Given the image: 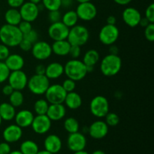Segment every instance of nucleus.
I'll return each mask as SVG.
<instances>
[{"label": "nucleus", "mask_w": 154, "mask_h": 154, "mask_svg": "<svg viewBox=\"0 0 154 154\" xmlns=\"http://www.w3.org/2000/svg\"><path fill=\"white\" fill-rule=\"evenodd\" d=\"M119 49L117 46L112 45L110 46L109 48V53L111 54H116V55H118Z\"/></svg>", "instance_id": "52"}, {"label": "nucleus", "mask_w": 154, "mask_h": 154, "mask_svg": "<svg viewBox=\"0 0 154 154\" xmlns=\"http://www.w3.org/2000/svg\"><path fill=\"white\" fill-rule=\"evenodd\" d=\"M31 52L33 57L40 61L48 60L53 54L51 45L45 41H38L33 44Z\"/></svg>", "instance_id": "9"}, {"label": "nucleus", "mask_w": 154, "mask_h": 154, "mask_svg": "<svg viewBox=\"0 0 154 154\" xmlns=\"http://www.w3.org/2000/svg\"><path fill=\"white\" fill-rule=\"evenodd\" d=\"M72 0H62V6H64V7H69L72 4Z\"/></svg>", "instance_id": "54"}, {"label": "nucleus", "mask_w": 154, "mask_h": 154, "mask_svg": "<svg viewBox=\"0 0 154 154\" xmlns=\"http://www.w3.org/2000/svg\"><path fill=\"white\" fill-rule=\"evenodd\" d=\"M9 154H23L20 150H14V151H11Z\"/></svg>", "instance_id": "59"}, {"label": "nucleus", "mask_w": 154, "mask_h": 154, "mask_svg": "<svg viewBox=\"0 0 154 154\" xmlns=\"http://www.w3.org/2000/svg\"><path fill=\"white\" fill-rule=\"evenodd\" d=\"M23 38V35L17 26L4 24L0 28V41L8 48H14L19 45Z\"/></svg>", "instance_id": "1"}, {"label": "nucleus", "mask_w": 154, "mask_h": 154, "mask_svg": "<svg viewBox=\"0 0 154 154\" xmlns=\"http://www.w3.org/2000/svg\"><path fill=\"white\" fill-rule=\"evenodd\" d=\"M7 2L12 8H20L25 2V0H7Z\"/></svg>", "instance_id": "46"}, {"label": "nucleus", "mask_w": 154, "mask_h": 154, "mask_svg": "<svg viewBox=\"0 0 154 154\" xmlns=\"http://www.w3.org/2000/svg\"><path fill=\"white\" fill-rule=\"evenodd\" d=\"M144 17L150 23H154V4L151 3L147 6L145 10V17Z\"/></svg>", "instance_id": "42"}, {"label": "nucleus", "mask_w": 154, "mask_h": 154, "mask_svg": "<svg viewBox=\"0 0 154 154\" xmlns=\"http://www.w3.org/2000/svg\"><path fill=\"white\" fill-rule=\"evenodd\" d=\"M2 120L1 117H0V126H1V125H2Z\"/></svg>", "instance_id": "61"}, {"label": "nucleus", "mask_w": 154, "mask_h": 154, "mask_svg": "<svg viewBox=\"0 0 154 154\" xmlns=\"http://www.w3.org/2000/svg\"><path fill=\"white\" fill-rule=\"evenodd\" d=\"M87 146L85 135L79 132L71 133L67 138V147L71 151L78 152L84 150Z\"/></svg>", "instance_id": "13"}, {"label": "nucleus", "mask_w": 154, "mask_h": 154, "mask_svg": "<svg viewBox=\"0 0 154 154\" xmlns=\"http://www.w3.org/2000/svg\"><path fill=\"white\" fill-rule=\"evenodd\" d=\"M109 126L103 120H96L90 125L88 129L90 136L94 139H102L108 135Z\"/></svg>", "instance_id": "16"}, {"label": "nucleus", "mask_w": 154, "mask_h": 154, "mask_svg": "<svg viewBox=\"0 0 154 154\" xmlns=\"http://www.w3.org/2000/svg\"><path fill=\"white\" fill-rule=\"evenodd\" d=\"M76 13L78 19L83 21H91L97 15V8L91 2L79 3L76 8Z\"/></svg>", "instance_id": "10"}, {"label": "nucleus", "mask_w": 154, "mask_h": 154, "mask_svg": "<svg viewBox=\"0 0 154 154\" xmlns=\"http://www.w3.org/2000/svg\"><path fill=\"white\" fill-rule=\"evenodd\" d=\"M87 66L83 61L78 59L69 60L64 66V74L68 78L75 81H80L84 79L87 75Z\"/></svg>", "instance_id": "2"}, {"label": "nucleus", "mask_w": 154, "mask_h": 154, "mask_svg": "<svg viewBox=\"0 0 154 154\" xmlns=\"http://www.w3.org/2000/svg\"><path fill=\"white\" fill-rule=\"evenodd\" d=\"M8 81V84L14 89V90L22 91L27 87L28 77L23 71H13L10 72Z\"/></svg>", "instance_id": "11"}, {"label": "nucleus", "mask_w": 154, "mask_h": 154, "mask_svg": "<svg viewBox=\"0 0 154 154\" xmlns=\"http://www.w3.org/2000/svg\"><path fill=\"white\" fill-rule=\"evenodd\" d=\"M61 18L62 14L60 13V10L49 11V14H48V20H49V21L51 23L61 21Z\"/></svg>", "instance_id": "41"}, {"label": "nucleus", "mask_w": 154, "mask_h": 154, "mask_svg": "<svg viewBox=\"0 0 154 154\" xmlns=\"http://www.w3.org/2000/svg\"><path fill=\"white\" fill-rule=\"evenodd\" d=\"M23 38L31 42L32 44H34L38 41V32L35 30L32 29L31 31L23 35Z\"/></svg>", "instance_id": "39"}, {"label": "nucleus", "mask_w": 154, "mask_h": 154, "mask_svg": "<svg viewBox=\"0 0 154 154\" xmlns=\"http://www.w3.org/2000/svg\"><path fill=\"white\" fill-rule=\"evenodd\" d=\"M42 0H29V2H32L36 5H38L39 3L42 2Z\"/></svg>", "instance_id": "57"}, {"label": "nucleus", "mask_w": 154, "mask_h": 154, "mask_svg": "<svg viewBox=\"0 0 154 154\" xmlns=\"http://www.w3.org/2000/svg\"><path fill=\"white\" fill-rule=\"evenodd\" d=\"M52 126V121L46 115H37L34 117L31 127L34 132L38 135H44L49 132Z\"/></svg>", "instance_id": "15"}, {"label": "nucleus", "mask_w": 154, "mask_h": 154, "mask_svg": "<svg viewBox=\"0 0 154 154\" xmlns=\"http://www.w3.org/2000/svg\"><path fill=\"white\" fill-rule=\"evenodd\" d=\"M64 74V66L58 62H54L46 66L45 75L49 80L60 78Z\"/></svg>", "instance_id": "22"}, {"label": "nucleus", "mask_w": 154, "mask_h": 154, "mask_svg": "<svg viewBox=\"0 0 154 154\" xmlns=\"http://www.w3.org/2000/svg\"><path fill=\"white\" fill-rule=\"evenodd\" d=\"M11 151V149L9 143L6 141L0 143V154H9Z\"/></svg>", "instance_id": "47"}, {"label": "nucleus", "mask_w": 154, "mask_h": 154, "mask_svg": "<svg viewBox=\"0 0 154 154\" xmlns=\"http://www.w3.org/2000/svg\"><path fill=\"white\" fill-rule=\"evenodd\" d=\"M81 48L78 45H71L70 51H69V55L72 59H78L81 56Z\"/></svg>", "instance_id": "43"}, {"label": "nucleus", "mask_w": 154, "mask_h": 154, "mask_svg": "<svg viewBox=\"0 0 154 154\" xmlns=\"http://www.w3.org/2000/svg\"><path fill=\"white\" fill-rule=\"evenodd\" d=\"M36 154H53V153H50V152L47 151V150H39V151Z\"/></svg>", "instance_id": "56"}, {"label": "nucleus", "mask_w": 154, "mask_h": 154, "mask_svg": "<svg viewBox=\"0 0 154 154\" xmlns=\"http://www.w3.org/2000/svg\"><path fill=\"white\" fill-rule=\"evenodd\" d=\"M99 60H100V55L96 50H89L85 53L83 58V63L87 66L88 73L93 72L95 66L99 63Z\"/></svg>", "instance_id": "23"}, {"label": "nucleus", "mask_w": 154, "mask_h": 154, "mask_svg": "<svg viewBox=\"0 0 154 154\" xmlns=\"http://www.w3.org/2000/svg\"><path fill=\"white\" fill-rule=\"evenodd\" d=\"M11 71L7 67L4 61H0V84L4 83L8 78Z\"/></svg>", "instance_id": "36"}, {"label": "nucleus", "mask_w": 154, "mask_h": 154, "mask_svg": "<svg viewBox=\"0 0 154 154\" xmlns=\"http://www.w3.org/2000/svg\"><path fill=\"white\" fill-rule=\"evenodd\" d=\"M16 115V108L8 102H3L0 105V117L5 121H11Z\"/></svg>", "instance_id": "27"}, {"label": "nucleus", "mask_w": 154, "mask_h": 154, "mask_svg": "<svg viewBox=\"0 0 154 154\" xmlns=\"http://www.w3.org/2000/svg\"><path fill=\"white\" fill-rule=\"evenodd\" d=\"M90 38V32L88 29L83 25H75L69 29L67 41L71 45L83 46L87 43Z\"/></svg>", "instance_id": "4"}, {"label": "nucleus", "mask_w": 154, "mask_h": 154, "mask_svg": "<svg viewBox=\"0 0 154 154\" xmlns=\"http://www.w3.org/2000/svg\"><path fill=\"white\" fill-rule=\"evenodd\" d=\"M76 1L79 3H84V2H91V0H76Z\"/></svg>", "instance_id": "60"}, {"label": "nucleus", "mask_w": 154, "mask_h": 154, "mask_svg": "<svg viewBox=\"0 0 154 154\" xmlns=\"http://www.w3.org/2000/svg\"><path fill=\"white\" fill-rule=\"evenodd\" d=\"M4 62L11 72L22 70L25 65L23 57L17 54H10Z\"/></svg>", "instance_id": "24"}, {"label": "nucleus", "mask_w": 154, "mask_h": 154, "mask_svg": "<svg viewBox=\"0 0 154 154\" xmlns=\"http://www.w3.org/2000/svg\"><path fill=\"white\" fill-rule=\"evenodd\" d=\"M50 104L45 99H39L34 103V111L37 115H44L47 114Z\"/></svg>", "instance_id": "33"}, {"label": "nucleus", "mask_w": 154, "mask_h": 154, "mask_svg": "<svg viewBox=\"0 0 154 154\" xmlns=\"http://www.w3.org/2000/svg\"><path fill=\"white\" fill-rule=\"evenodd\" d=\"M42 2L43 7L49 11L60 10L62 7V0H42Z\"/></svg>", "instance_id": "34"}, {"label": "nucleus", "mask_w": 154, "mask_h": 154, "mask_svg": "<svg viewBox=\"0 0 154 154\" xmlns=\"http://www.w3.org/2000/svg\"><path fill=\"white\" fill-rule=\"evenodd\" d=\"M69 32V28L66 26L62 21L51 23L48 30V35L54 42L66 40Z\"/></svg>", "instance_id": "12"}, {"label": "nucleus", "mask_w": 154, "mask_h": 154, "mask_svg": "<svg viewBox=\"0 0 154 154\" xmlns=\"http://www.w3.org/2000/svg\"><path fill=\"white\" fill-rule=\"evenodd\" d=\"M105 122L108 126H117L120 123V117L116 113L108 112L105 117Z\"/></svg>", "instance_id": "35"}, {"label": "nucleus", "mask_w": 154, "mask_h": 154, "mask_svg": "<svg viewBox=\"0 0 154 154\" xmlns=\"http://www.w3.org/2000/svg\"><path fill=\"white\" fill-rule=\"evenodd\" d=\"M122 60L118 55L109 54L105 56L100 63V70L105 77H114L120 72Z\"/></svg>", "instance_id": "3"}, {"label": "nucleus", "mask_w": 154, "mask_h": 154, "mask_svg": "<svg viewBox=\"0 0 154 154\" xmlns=\"http://www.w3.org/2000/svg\"><path fill=\"white\" fill-rule=\"evenodd\" d=\"M5 20L7 24L13 26H18L22 21L20 11L17 8H9L5 14Z\"/></svg>", "instance_id": "28"}, {"label": "nucleus", "mask_w": 154, "mask_h": 154, "mask_svg": "<svg viewBox=\"0 0 154 154\" xmlns=\"http://www.w3.org/2000/svg\"><path fill=\"white\" fill-rule=\"evenodd\" d=\"M14 91V89L11 87L9 84H7V85L4 86L2 88V93L3 95L6 96H9Z\"/></svg>", "instance_id": "48"}, {"label": "nucleus", "mask_w": 154, "mask_h": 154, "mask_svg": "<svg viewBox=\"0 0 154 154\" xmlns=\"http://www.w3.org/2000/svg\"><path fill=\"white\" fill-rule=\"evenodd\" d=\"M24 96L22 92L20 90H14L9 96V103L14 108H18L23 104Z\"/></svg>", "instance_id": "32"}, {"label": "nucleus", "mask_w": 154, "mask_h": 154, "mask_svg": "<svg viewBox=\"0 0 154 154\" xmlns=\"http://www.w3.org/2000/svg\"><path fill=\"white\" fill-rule=\"evenodd\" d=\"M132 1V0H114V2L119 5H127Z\"/></svg>", "instance_id": "51"}, {"label": "nucleus", "mask_w": 154, "mask_h": 154, "mask_svg": "<svg viewBox=\"0 0 154 154\" xmlns=\"http://www.w3.org/2000/svg\"><path fill=\"white\" fill-rule=\"evenodd\" d=\"M18 28H19L20 31L23 33V35L26 34V33L29 32L32 29V26L30 22L26 20H22L19 24H18Z\"/></svg>", "instance_id": "40"}, {"label": "nucleus", "mask_w": 154, "mask_h": 154, "mask_svg": "<svg viewBox=\"0 0 154 154\" xmlns=\"http://www.w3.org/2000/svg\"><path fill=\"white\" fill-rule=\"evenodd\" d=\"M45 69H46V66H45L44 65H38L35 67V74H37V75H45Z\"/></svg>", "instance_id": "49"}, {"label": "nucleus", "mask_w": 154, "mask_h": 154, "mask_svg": "<svg viewBox=\"0 0 154 154\" xmlns=\"http://www.w3.org/2000/svg\"><path fill=\"white\" fill-rule=\"evenodd\" d=\"M23 135V129L17 124L8 126L2 133L3 138L8 143H14L19 141Z\"/></svg>", "instance_id": "18"}, {"label": "nucleus", "mask_w": 154, "mask_h": 154, "mask_svg": "<svg viewBox=\"0 0 154 154\" xmlns=\"http://www.w3.org/2000/svg\"><path fill=\"white\" fill-rule=\"evenodd\" d=\"M120 31L116 25L106 24L100 29L99 33V39L102 44L106 46L114 45L119 38Z\"/></svg>", "instance_id": "7"}, {"label": "nucleus", "mask_w": 154, "mask_h": 154, "mask_svg": "<svg viewBox=\"0 0 154 154\" xmlns=\"http://www.w3.org/2000/svg\"><path fill=\"white\" fill-rule=\"evenodd\" d=\"M33 44H32L31 42H29V41L26 40V39L23 38V40L20 42L19 44V48H20V50H22L23 51H25V52H28L30 51L32 49V47Z\"/></svg>", "instance_id": "45"}, {"label": "nucleus", "mask_w": 154, "mask_h": 154, "mask_svg": "<svg viewBox=\"0 0 154 154\" xmlns=\"http://www.w3.org/2000/svg\"><path fill=\"white\" fill-rule=\"evenodd\" d=\"M71 44L66 40L55 41L51 45L52 52L55 55L59 57H66L68 56L70 51Z\"/></svg>", "instance_id": "25"}, {"label": "nucleus", "mask_w": 154, "mask_h": 154, "mask_svg": "<svg viewBox=\"0 0 154 154\" xmlns=\"http://www.w3.org/2000/svg\"><path fill=\"white\" fill-rule=\"evenodd\" d=\"M67 93L61 84H55L50 85L45 92V99L49 104H63Z\"/></svg>", "instance_id": "8"}, {"label": "nucleus", "mask_w": 154, "mask_h": 154, "mask_svg": "<svg viewBox=\"0 0 154 154\" xmlns=\"http://www.w3.org/2000/svg\"><path fill=\"white\" fill-rule=\"evenodd\" d=\"M91 154H106V153H105L104 151H102V150H95V151H93Z\"/></svg>", "instance_id": "55"}, {"label": "nucleus", "mask_w": 154, "mask_h": 154, "mask_svg": "<svg viewBox=\"0 0 154 154\" xmlns=\"http://www.w3.org/2000/svg\"><path fill=\"white\" fill-rule=\"evenodd\" d=\"M61 85L63 89L66 90V93H70V92L75 91V88H76V81L67 78V79L63 81Z\"/></svg>", "instance_id": "37"}, {"label": "nucleus", "mask_w": 154, "mask_h": 154, "mask_svg": "<svg viewBox=\"0 0 154 154\" xmlns=\"http://www.w3.org/2000/svg\"><path fill=\"white\" fill-rule=\"evenodd\" d=\"M64 129L69 134L75 133V132H79L80 125L78 120L75 117H68L65 120L64 123H63Z\"/></svg>", "instance_id": "31"}, {"label": "nucleus", "mask_w": 154, "mask_h": 154, "mask_svg": "<svg viewBox=\"0 0 154 154\" xmlns=\"http://www.w3.org/2000/svg\"><path fill=\"white\" fill-rule=\"evenodd\" d=\"M144 36L146 39L150 42L154 41V24L149 23L144 29Z\"/></svg>", "instance_id": "38"}, {"label": "nucleus", "mask_w": 154, "mask_h": 154, "mask_svg": "<svg viewBox=\"0 0 154 154\" xmlns=\"http://www.w3.org/2000/svg\"><path fill=\"white\" fill-rule=\"evenodd\" d=\"M22 20L28 21V22H34L38 18L40 12V9L38 5L34 4L30 2H24L20 8Z\"/></svg>", "instance_id": "14"}, {"label": "nucleus", "mask_w": 154, "mask_h": 154, "mask_svg": "<svg viewBox=\"0 0 154 154\" xmlns=\"http://www.w3.org/2000/svg\"><path fill=\"white\" fill-rule=\"evenodd\" d=\"M149 23H150L149 22V21L147 20L145 17H141V20H140V22H139V25L141 26L144 27V28H145V27L147 26Z\"/></svg>", "instance_id": "53"}, {"label": "nucleus", "mask_w": 154, "mask_h": 154, "mask_svg": "<svg viewBox=\"0 0 154 154\" xmlns=\"http://www.w3.org/2000/svg\"><path fill=\"white\" fill-rule=\"evenodd\" d=\"M107 24H110V25H115L117 23V18L114 16V15H111L108 16L106 20Z\"/></svg>", "instance_id": "50"}, {"label": "nucleus", "mask_w": 154, "mask_h": 154, "mask_svg": "<svg viewBox=\"0 0 154 154\" xmlns=\"http://www.w3.org/2000/svg\"><path fill=\"white\" fill-rule=\"evenodd\" d=\"M78 17L75 11L71 10L66 11L64 14L62 16L61 21L69 29L77 25L78 21Z\"/></svg>", "instance_id": "29"}, {"label": "nucleus", "mask_w": 154, "mask_h": 154, "mask_svg": "<svg viewBox=\"0 0 154 154\" xmlns=\"http://www.w3.org/2000/svg\"><path fill=\"white\" fill-rule=\"evenodd\" d=\"M90 110L92 115L97 118H103L109 112V102L103 96H96L92 99L90 104Z\"/></svg>", "instance_id": "6"}, {"label": "nucleus", "mask_w": 154, "mask_h": 154, "mask_svg": "<svg viewBox=\"0 0 154 154\" xmlns=\"http://www.w3.org/2000/svg\"><path fill=\"white\" fill-rule=\"evenodd\" d=\"M34 117V114L31 111L26 109L21 110L16 113L14 117L15 123L22 129L29 127L31 126Z\"/></svg>", "instance_id": "21"}, {"label": "nucleus", "mask_w": 154, "mask_h": 154, "mask_svg": "<svg viewBox=\"0 0 154 154\" xmlns=\"http://www.w3.org/2000/svg\"><path fill=\"white\" fill-rule=\"evenodd\" d=\"M45 150L53 154H56L61 150L63 147L62 140L58 135L55 134H51L45 138L44 141Z\"/></svg>", "instance_id": "19"}, {"label": "nucleus", "mask_w": 154, "mask_h": 154, "mask_svg": "<svg viewBox=\"0 0 154 154\" xmlns=\"http://www.w3.org/2000/svg\"><path fill=\"white\" fill-rule=\"evenodd\" d=\"M20 151L23 154H36L39 151V148L35 141L32 140H26L20 144Z\"/></svg>", "instance_id": "30"}, {"label": "nucleus", "mask_w": 154, "mask_h": 154, "mask_svg": "<svg viewBox=\"0 0 154 154\" xmlns=\"http://www.w3.org/2000/svg\"><path fill=\"white\" fill-rule=\"evenodd\" d=\"M46 115L51 121H60L66 115V108L63 104H50Z\"/></svg>", "instance_id": "20"}, {"label": "nucleus", "mask_w": 154, "mask_h": 154, "mask_svg": "<svg viewBox=\"0 0 154 154\" xmlns=\"http://www.w3.org/2000/svg\"><path fill=\"white\" fill-rule=\"evenodd\" d=\"M10 55V50L6 45L0 44V61H5Z\"/></svg>", "instance_id": "44"}, {"label": "nucleus", "mask_w": 154, "mask_h": 154, "mask_svg": "<svg viewBox=\"0 0 154 154\" xmlns=\"http://www.w3.org/2000/svg\"><path fill=\"white\" fill-rule=\"evenodd\" d=\"M50 85V80L47 78L46 75L37 74L30 77L27 83L29 90L36 96L45 95Z\"/></svg>", "instance_id": "5"}, {"label": "nucleus", "mask_w": 154, "mask_h": 154, "mask_svg": "<svg viewBox=\"0 0 154 154\" xmlns=\"http://www.w3.org/2000/svg\"><path fill=\"white\" fill-rule=\"evenodd\" d=\"M141 14L139 11L133 7H128L123 10L122 14L123 20L128 26L136 27L139 25L141 19Z\"/></svg>", "instance_id": "17"}, {"label": "nucleus", "mask_w": 154, "mask_h": 154, "mask_svg": "<svg viewBox=\"0 0 154 154\" xmlns=\"http://www.w3.org/2000/svg\"><path fill=\"white\" fill-rule=\"evenodd\" d=\"M0 14H1V11H0Z\"/></svg>", "instance_id": "62"}, {"label": "nucleus", "mask_w": 154, "mask_h": 154, "mask_svg": "<svg viewBox=\"0 0 154 154\" xmlns=\"http://www.w3.org/2000/svg\"><path fill=\"white\" fill-rule=\"evenodd\" d=\"M73 154H90L87 152H86L85 150H81V151H78V152H74Z\"/></svg>", "instance_id": "58"}, {"label": "nucleus", "mask_w": 154, "mask_h": 154, "mask_svg": "<svg viewBox=\"0 0 154 154\" xmlns=\"http://www.w3.org/2000/svg\"><path fill=\"white\" fill-rule=\"evenodd\" d=\"M64 103L68 108L71 110H77L82 105V98L81 95L76 92L67 93Z\"/></svg>", "instance_id": "26"}]
</instances>
